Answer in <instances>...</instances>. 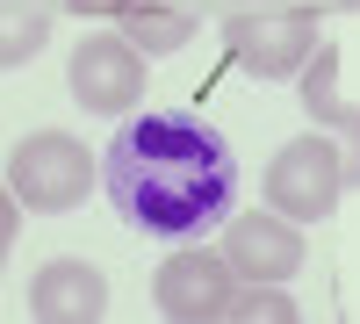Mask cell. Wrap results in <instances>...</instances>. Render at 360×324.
Listing matches in <instances>:
<instances>
[{"mask_svg": "<svg viewBox=\"0 0 360 324\" xmlns=\"http://www.w3.org/2000/svg\"><path fill=\"white\" fill-rule=\"evenodd\" d=\"M231 317H266V324H295V303L281 296V281H245L231 296Z\"/></svg>", "mask_w": 360, "mask_h": 324, "instance_id": "cell-12", "label": "cell"}, {"mask_svg": "<svg viewBox=\"0 0 360 324\" xmlns=\"http://www.w3.org/2000/svg\"><path fill=\"white\" fill-rule=\"evenodd\" d=\"M94 159L72 130H29L15 152H8V195L22 202L29 216H58V209H79L86 181H94Z\"/></svg>", "mask_w": 360, "mask_h": 324, "instance_id": "cell-2", "label": "cell"}, {"mask_svg": "<svg viewBox=\"0 0 360 324\" xmlns=\"http://www.w3.org/2000/svg\"><path fill=\"white\" fill-rule=\"evenodd\" d=\"M238 296V267L224 252H202V245H180L159 259V281H152V303L173 324H224Z\"/></svg>", "mask_w": 360, "mask_h": 324, "instance_id": "cell-6", "label": "cell"}, {"mask_svg": "<svg viewBox=\"0 0 360 324\" xmlns=\"http://www.w3.org/2000/svg\"><path fill=\"white\" fill-rule=\"evenodd\" d=\"M324 8H346V15H360V0H324Z\"/></svg>", "mask_w": 360, "mask_h": 324, "instance_id": "cell-14", "label": "cell"}, {"mask_svg": "<svg viewBox=\"0 0 360 324\" xmlns=\"http://www.w3.org/2000/svg\"><path fill=\"white\" fill-rule=\"evenodd\" d=\"M101 188L115 216L144 238L188 245L202 231H217L238 202V159L231 144L188 108L130 115L101 152Z\"/></svg>", "mask_w": 360, "mask_h": 324, "instance_id": "cell-1", "label": "cell"}, {"mask_svg": "<svg viewBox=\"0 0 360 324\" xmlns=\"http://www.w3.org/2000/svg\"><path fill=\"white\" fill-rule=\"evenodd\" d=\"M295 86H303L310 123H317V130L346 152V188H360V108H353V101H339V44H332V37L317 44V58L303 65V79H295Z\"/></svg>", "mask_w": 360, "mask_h": 324, "instance_id": "cell-8", "label": "cell"}, {"mask_svg": "<svg viewBox=\"0 0 360 324\" xmlns=\"http://www.w3.org/2000/svg\"><path fill=\"white\" fill-rule=\"evenodd\" d=\"M130 8H137V0H65V15H79V22H108V15L123 22Z\"/></svg>", "mask_w": 360, "mask_h": 324, "instance_id": "cell-13", "label": "cell"}, {"mask_svg": "<svg viewBox=\"0 0 360 324\" xmlns=\"http://www.w3.org/2000/svg\"><path fill=\"white\" fill-rule=\"evenodd\" d=\"M346 202V152L332 137H288L274 166H266V209H281L295 223H324Z\"/></svg>", "mask_w": 360, "mask_h": 324, "instance_id": "cell-3", "label": "cell"}, {"mask_svg": "<svg viewBox=\"0 0 360 324\" xmlns=\"http://www.w3.org/2000/svg\"><path fill=\"white\" fill-rule=\"evenodd\" d=\"M123 37L144 51V58H173L195 44V15L188 8H166V0H137V8L123 15Z\"/></svg>", "mask_w": 360, "mask_h": 324, "instance_id": "cell-10", "label": "cell"}, {"mask_svg": "<svg viewBox=\"0 0 360 324\" xmlns=\"http://www.w3.org/2000/svg\"><path fill=\"white\" fill-rule=\"evenodd\" d=\"M224 51L238 58V72L252 79H303V65L317 58V15L288 8V15H224Z\"/></svg>", "mask_w": 360, "mask_h": 324, "instance_id": "cell-5", "label": "cell"}, {"mask_svg": "<svg viewBox=\"0 0 360 324\" xmlns=\"http://www.w3.org/2000/svg\"><path fill=\"white\" fill-rule=\"evenodd\" d=\"M144 51L123 37V29H86L72 44V65H65V86L86 115H130L144 101Z\"/></svg>", "mask_w": 360, "mask_h": 324, "instance_id": "cell-4", "label": "cell"}, {"mask_svg": "<svg viewBox=\"0 0 360 324\" xmlns=\"http://www.w3.org/2000/svg\"><path fill=\"white\" fill-rule=\"evenodd\" d=\"M44 37H51V15H37V8H22V0H15V15H8V44H0V65H22V58H37Z\"/></svg>", "mask_w": 360, "mask_h": 324, "instance_id": "cell-11", "label": "cell"}, {"mask_svg": "<svg viewBox=\"0 0 360 324\" xmlns=\"http://www.w3.org/2000/svg\"><path fill=\"white\" fill-rule=\"evenodd\" d=\"M101 310H108V281L86 259H51L29 281V317L37 324H94Z\"/></svg>", "mask_w": 360, "mask_h": 324, "instance_id": "cell-9", "label": "cell"}, {"mask_svg": "<svg viewBox=\"0 0 360 324\" xmlns=\"http://www.w3.org/2000/svg\"><path fill=\"white\" fill-rule=\"evenodd\" d=\"M224 259L238 267V281H288L303 274V231H295V216L266 209V216H231L224 231Z\"/></svg>", "mask_w": 360, "mask_h": 324, "instance_id": "cell-7", "label": "cell"}]
</instances>
